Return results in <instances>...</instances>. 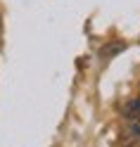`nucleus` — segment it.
Returning a JSON list of instances; mask_svg holds the SVG:
<instances>
[{"mask_svg": "<svg viewBox=\"0 0 140 147\" xmlns=\"http://www.w3.org/2000/svg\"><path fill=\"white\" fill-rule=\"evenodd\" d=\"M124 116L126 119H138L140 116V97H133L124 105Z\"/></svg>", "mask_w": 140, "mask_h": 147, "instance_id": "f257e3e1", "label": "nucleus"}, {"mask_svg": "<svg viewBox=\"0 0 140 147\" xmlns=\"http://www.w3.org/2000/svg\"><path fill=\"white\" fill-rule=\"evenodd\" d=\"M126 135L131 138V140H140V116H138V119H131V121H128Z\"/></svg>", "mask_w": 140, "mask_h": 147, "instance_id": "f03ea898", "label": "nucleus"}, {"mask_svg": "<svg viewBox=\"0 0 140 147\" xmlns=\"http://www.w3.org/2000/svg\"><path fill=\"white\" fill-rule=\"evenodd\" d=\"M133 147H140V142H138V145H133Z\"/></svg>", "mask_w": 140, "mask_h": 147, "instance_id": "7ed1b4c3", "label": "nucleus"}]
</instances>
